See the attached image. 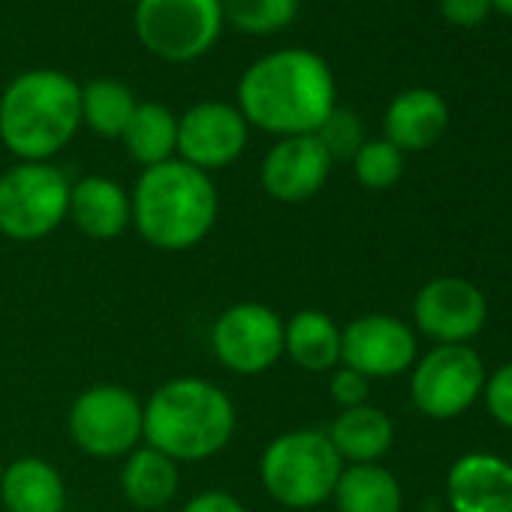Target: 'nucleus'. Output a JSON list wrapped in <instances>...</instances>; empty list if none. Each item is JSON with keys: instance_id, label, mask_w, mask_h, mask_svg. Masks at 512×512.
Returning <instances> with one entry per match:
<instances>
[{"instance_id": "c756f323", "label": "nucleus", "mask_w": 512, "mask_h": 512, "mask_svg": "<svg viewBox=\"0 0 512 512\" xmlns=\"http://www.w3.org/2000/svg\"><path fill=\"white\" fill-rule=\"evenodd\" d=\"M440 10L452 25H464L473 28L479 25L488 10H491V0H440Z\"/></svg>"}, {"instance_id": "f3484780", "label": "nucleus", "mask_w": 512, "mask_h": 512, "mask_svg": "<svg viewBox=\"0 0 512 512\" xmlns=\"http://www.w3.org/2000/svg\"><path fill=\"white\" fill-rule=\"evenodd\" d=\"M0 503L7 512H67V482L52 461L22 455L4 467Z\"/></svg>"}, {"instance_id": "7ed1b4c3", "label": "nucleus", "mask_w": 512, "mask_h": 512, "mask_svg": "<svg viewBox=\"0 0 512 512\" xmlns=\"http://www.w3.org/2000/svg\"><path fill=\"white\" fill-rule=\"evenodd\" d=\"M235 425L232 398L205 377H172L142 401V443L175 464L214 458L229 446Z\"/></svg>"}, {"instance_id": "423d86ee", "label": "nucleus", "mask_w": 512, "mask_h": 512, "mask_svg": "<svg viewBox=\"0 0 512 512\" xmlns=\"http://www.w3.org/2000/svg\"><path fill=\"white\" fill-rule=\"evenodd\" d=\"M73 181L55 163H16L0 175V235L40 241L70 211Z\"/></svg>"}, {"instance_id": "20e7f679", "label": "nucleus", "mask_w": 512, "mask_h": 512, "mask_svg": "<svg viewBox=\"0 0 512 512\" xmlns=\"http://www.w3.org/2000/svg\"><path fill=\"white\" fill-rule=\"evenodd\" d=\"M79 127L82 85L61 70H28L0 94V142L19 163H49Z\"/></svg>"}, {"instance_id": "2eb2a0df", "label": "nucleus", "mask_w": 512, "mask_h": 512, "mask_svg": "<svg viewBox=\"0 0 512 512\" xmlns=\"http://www.w3.org/2000/svg\"><path fill=\"white\" fill-rule=\"evenodd\" d=\"M452 512H512V464L491 452L461 455L446 476Z\"/></svg>"}, {"instance_id": "6e6552de", "label": "nucleus", "mask_w": 512, "mask_h": 512, "mask_svg": "<svg viewBox=\"0 0 512 512\" xmlns=\"http://www.w3.org/2000/svg\"><path fill=\"white\" fill-rule=\"evenodd\" d=\"M133 28L154 58L190 64L220 40V0H136Z\"/></svg>"}, {"instance_id": "aec40b11", "label": "nucleus", "mask_w": 512, "mask_h": 512, "mask_svg": "<svg viewBox=\"0 0 512 512\" xmlns=\"http://www.w3.org/2000/svg\"><path fill=\"white\" fill-rule=\"evenodd\" d=\"M284 356L308 374H332L341 365V326L317 308L284 320Z\"/></svg>"}, {"instance_id": "bb28decb", "label": "nucleus", "mask_w": 512, "mask_h": 512, "mask_svg": "<svg viewBox=\"0 0 512 512\" xmlns=\"http://www.w3.org/2000/svg\"><path fill=\"white\" fill-rule=\"evenodd\" d=\"M314 136L326 148L332 163L335 160H353L356 151L365 145V130H362L359 115L350 109H341V106L332 109V115L320 124V130Z\"/></svg>"}, {"instance_id": "412c9836", "label": "nucleus", "mask_w": 512, "mask_h": 512, "mask_svg": "<svg viewBox=\"0 0 512 512\" xmlns=\"http://www.w3.org/2000/svg\"><path fill=\"white\" fill-rule=\"evenodd\" d=\"M326 437L344 464H377L392 449L395 425L380 407L362 404L341 410Z\"/></svg>"}, {"instance_id": "a211bd4d", "label": "nucleus", "mask_w": 512, "mask_h": 512, "mask_svg": "<svg viewBox=\"0 0 512 512\" xmlns=\"http://www.w3.org/2000/svg\"><path fill=\"white\" fill-rule=\"evenodd\" d=\"M446 124H449V109L443 97L428 88H410L398 94L383 118L386 142H392L401 154L431 148L443 136Z\"/></svg>"}, {"instance_id": "39448f33", "label": "nucleus", "mask_w": 512, "mask_h": 512, "mask_svg": "<svg viewBox=\"0 0 512 512\" xmlns=\"http://www.w3.org/2000/svg\"><path fill=\"white\" fill-rule=\"evenodd\" d=\"M341 470V455L326 431L317 428H293L272 437L256 464L263 491L287 509H314L332 500Z\"/></svg>"}, {"instance_id": "f8f14e48", "label": "nucleus", "mask_w": 512, "mask_h": 512, "mask_svg": "<svg viewBox=\"0 0 512 512\" xmlns=\"http://www.w3.org/2000/svg\"><path fill=\"white\" fill-rule=\"evenodd\" d=\"M341 365L368 380L398 377L416 365V335L389 314H365L341 329Z\"/></svg>"}, {"instance_id": "b1692460", "label": "nucleus", "mask_w": 512, "mask_h": 512, "mask_svg": "<svg viewBox=\"0 0 512 512\" xmlns=\"http://www.w3.org/2000/svg\"><path fill=\"white\" fill-rule=\"evenodd\" d=\"M133 91L118 79H94L82 85V124L103 136V139H121L133 112H136Z\"/></svg>"}, {"instance_id": "4be33fe9", "label": "nucleus", "mask_w": 512, "mask_h": 512, "mask_svg": "<svg viewBox=\"0 0 512 512\" xmlns=\"http://www.w3.org/2000/svg\"><path fill=\"white\" fill-rule=\"evenodd\" d=\"M338 512H401L404 491L383 464H344L332 491Z\"/></svg>"}, {"instance_id": "9b49d317", "label": "nucleus", "mask_w": 512, "mask_h": 512, "mask_svg": "<svg viewBox=\"0 0 512 512\" xmlns=\"http://www.w3.org/2000/svg\"><path fill=\"white\" fill-rule=\"evenodd\" d=\"M250 139V127L238 106L220 103V100H205L190 106L178 118V160L202 169V172H217L232 166Z\"/></svg>"}, {"instance_id": "cd10ccee", "label": "nucleus", "mask_w": 512, "mask_h": 512, "mask_svg": "<svg viewBox=\"0 0 512 512\" xmlns=\"http://www.w3.org/2000/svg\"><path fill=\"white\" fill-rule=\"evenodd\" d=\"M368 392H371V380L347 365H338L329 377V395L341 410L368 404Z\"/></svg>"}, {"instance_id": "9d476101", "label": "nucleus", "mask_w": 512, "mask_h": 512, "mask_svg": "<svg viewBox=\"0 0 512 512\" xmlns=\"http://www.w3.org/2000/svg\"><path fill=\"white\" fill-rule=\"evenodd\" d=\"M485 368L473 347L440 344L413 365L410 395L422 416L455 419L482 395Z\"/></svg>"}, {"instance_id": "393cba45", "label": "nucleus", "mask_w": 512, "mask_h": 512, "mask_svg": "<svg viewBox=\"0 0 512 512\" xmlns=\"http://www.w3.org/2000/svg\"><path fill=\"white\" fill-rule=\"evenodd\" d=\"M220 13L235 31L269 37L293 25L299 0H220Z\"/></svg>"}, {"instance_id": "c85d7f7f", "label": "nucleus", "mask_w": 512, "mask_h": 512, "mask_svg": "<svg viewBox=\"0 0 512 512\" xmlns=\"http://www.w3.org/2000/svg\"><path fill=\"white\" fill-rule=\"evenodd\" d=\"M482 395H485L488 413H491L503 428H512V362H506L503 368H497V371L485 380Z\"/></svg>"}, {"instance_id": "4468645a", "label": "nucleus", "mask_w": 512, "mask_h": 512, "mask_svg": "<svg viewBox=\"0 0 512 512\" xmlns=\"http://www.w3.org/2000/svg\"><path fill=\"white\" fill-rule=\"evenodd\" d=\"M329 172L332 160L317 136H287L266 151L260 163V184L275 202L302 205L326 187Z\"/></svg>"}, {"instance_id": "0eeeda50", "label": "nucleus", "mask_w": 512, "mask_h": 512, "mask_svg": "<svg viewBox=\"0 0 512 512\" xmlns=\"http://www.w3.org/2000/svg\"><path fill=\"white\" fill-rule=\"evenodd\" d=\"M67 434L88 458H127L142 446V398L121 383H97L76 395Z\"/></svg>"}, {"instance_id": "5701e85b", "label": "nucleus", "mask_w": 512, "mask_h": 512, "mask_svg": "<svg viewBox=\"0 0 512 512\" xmlns=\"http://www.w3.org/2000/svg\"><path fill=\"white\" fill-rule=\"evenodd\" d=\"M124 145L130 157L142 166H160L175 157L178 148V118L163 103H136V112L124 130Z\"/></svg>"}, {"instance_id": "ddd939ff", "label": "nucleus", "mask_w": 512, "mask_h": 512, "mask_svg": "<svg viewBox=\"0 0 512 512\" xmlns=\"http://www.w3.org/2000/svg\"><path fill=\"white\" fill-rule=\"evenodd\" d=\"M485 296L464 278H434L413 299L416 329L440 344H467L485 326Z\"/></svg>"}, {"instance_id": "a878e982", "label": "nucleus", "mask_w": 512, "mask_h": 512, "mask_svg": "<svg viewBox=\"0 0 512 512\" xmlns=\"http://www.w3.org/2000/svg\"><path fill=\"white\" fill-rule=\"evenodd\" d=\"M350 163H353L356 181L368 190H386L404 172V154L386 139H365V145L356 151Z\"/></svg>"}, {"instance_id": "1a4fd4ad", "label": "nucleus", "mask_w": 512, "mask_h": 512, "mask_svg": "<svg viewBox=\"0 0 512 512\" xmlns=\"http://www.w3.org/2000/svg\"><path fill=\"white\" fill-rule=\"evenodd\" d=\"M214 359L238 377H260L284 356V317L263 302H235L211 323Z\"/></svg>"}, {"instance_id": "dca6fc26", "label": "nucleus", "mask_w": 512, "mask_h": 512, "mask_svg": "<svg viewBox=\"0 0 512 512\" xmlns=\"http://www.w3.org/2000/svg\"><path fill=\"white\" fill-rule=\"evenodd\" d=\"M67 220H73L76 229L94 241H112L124 235L133 223L130 190H124L115 178L85 175L70 187Z\"/></svg>"}, {"instance_id": "6ab92c4d", "label": "nucleus", "mask_w": 512, "mask_h": 512, "mask_svg": "<svg viewBox=\"0 0 512 512\" xmlns=\"http://www.w3.org/2000/svg\"><path fill=\"white\" fill-rule=\"evenodd\" d=\"M178 464L160 449L142 443L121 464V494L139 512H160L178 494Z\"/></svg>"}, {"instance_id": "2f4dec72", "label": "nucleus", "mask_w": 512, "mask_h": 512, "mask_svg": "<svg viewBox=\"0 0 512 512\" xmlns=\"http://www.w3.org/2000/svg\"><path fill=\"white\" fill-rule=\"evenodd\" d=\"M491 4H494L497 10H503L506 16H512V0H491Z\"/></svg>"}, {"instance_id": "7c9ffc66", "label": "nucleus", "mask_w": 512, "mask_h": 512, "mask_svg": "<svg viewBox=\"0 0 512 512\" xmlns=\"http://www.w3.org/2000/svg\"><path fill=\"white\" fill-rule=\"evenodd\" d=\"M181 512H247V506L235 494L211 488V491H199L196 497H190Z\"/></svg>"}, {"instance_id": "f257e3e1", "label": "nucleus", "mask_w": 512, "mask_h": 512, "mask_svg": "<svg viewBox=\"0 0 512 512\" xmlns=\"http://www.w3.org/2000/svg\"><path fill=\"white\" fill-rule=\"evenodd\" d=\"M235 100L247 127L287 139L314 136L338 106V91L329 64L317 52L278 49L241 73Z\"/></svg>"}, {"instance_id": "f03ea898", "label": "nucleus", "mask_w": 512, "mask_h": 512, "mask_svg": "<svg viewBox=\"0 0 512 512\" xmlns=\"http://www.w3.org/2000/svg\"><path fill=\"white\" fill-rule=\"evenodd\" d=\"M130 214V226L154 250H193L217 223V184L208 172L172 157L160 166L142 169L130 190Z\"/></svg>"}, {"instance_id": "473e14b6", "label": "nucleus", "mask_w": 512, "mask_h": 512, "mask_svg": "<svg viewBox=\"0 0 512 512\" xmlns=\"http://www.w3.org/2000/svg\"><path fill=\"white\" fill-rule=\"evenodd\" d=\"M0 476H4V461H0Z\"/></svg>"}]
</instances>
